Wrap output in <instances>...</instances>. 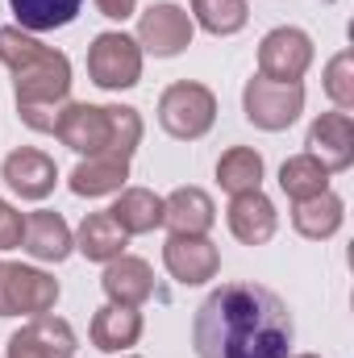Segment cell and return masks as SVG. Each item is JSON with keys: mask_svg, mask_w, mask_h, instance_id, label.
Here are the masks:
<instances>
[{"mask_svg": "<svg viewBox=\"0 0 354 358\" xmlns=\"http://www.w3.org/2000/svg\"><path fill=\"white\" fill-rule=\"evenodd\" d=\"M292 313L263 283H221L192 317V346L200 358H288Z\"/></svg>", "mask_w": 354, "mask_h": 358, "instance_id": "cell-1", "label": "cell"}, {"mask_svg": "<svg viewBox=\"0 0 354 358\" xmlns=\"http://www.w3.org/2000/svg\"><path fill=\"white\" fill-rule=\"evenodd\" d=\"M0 63L13 71L17 117L38 134H55L59 108L71 100V59L17 25H0Z\"/></svg>", "mask_w": 354, "mask_h": 358, "instance_id": "cell-2", "label": "cell"}, {"mask_svg": "<svg viewBox=\"0 0 354 358\" xmlns=\"http://www.w3.org/2000/svg\"><path fill=\"white\" fill-rule=\"evenodd\" d=\"M55 138L76 150V155H113V159H134L142 146V117L129 104H84L67 100L55 121Z\"/></svg>", "mask_w": 354, "mask_h": 358, "instance_id": "cell-3", "label": "cell"}, {"mask_svg": "<svg viewBox=\"0 0 354 358\" xmlns=\"http://www.w3.org/2000/svg\"><path fill=\"white\" fill-rule=\"evenodd\" d=\"M159 125L176 142H200L217 125V96L196 80H176L159 96Z\"/></svg>", "mask_w": 354, "mask_h": 358, "instance_id": "cell-4", "label": "cell"}, {"mask_svg": "<svg viewBox=\"0 0 354 358\" xmlns=\"http://www.w3.org/2000/svg\"><path fill=\"white\" fill-rule=\"evenodd\" d=\"M63 287L55 275L25 263H0V317H42L55 313Z\"/></svg>", "mask_w": 354, "mask_h": 358, "instance_id": "cell-5", "label": "cell"}, {"mask_svg": "<svg viewBox=\"0 0 354 358\" xmlns=\"http://www.w3.org/2000/svg\"><path fill=\"white\" fill-rule=\"evenodd\" d=\"M88 76L96 88L104 92H125L142 80V46L121 34V29H104L96 34L88 46Z\"/></svg>", "mask_w": 354, "mask_h": 358, "instance_id": "cell-6", "label": "cell"}, {"mask_svg": "<svg viewBox=\"0 0 354 358\" xmlns=\"http://www.w3.org/2000/svg\"><path fill=\"white\" fill-rule=\"evenodd\" d=\"M242 113L255 129L279 134L304 113V84H275V80L255 76L242 88Z\"/></svg>", "mask_w": 354, "mask_h": 358, "instance_id": "cell-7", "label": "cell"}, {"mask_svg": "<svg viewBox=\"0 0 354 358\" xmlns=\"http://www.w3.org/2000/svg\"><path fill=\"white\" fill-rule=\"evenodd\" d=\"M313 38L296 25H275L259 42V76L275 84H300L313 67Z\"/></svg>", "mask_w": 354, "mask_h": 358, "instance_id": "cell-8", "label": "cell"}, {"mask_svg": "<svg viewBox=\"0 0 354 358\" xmlns=\"http://www.w3.org/2000/svg\"><path fill=\"white\" fill-rule=\"evenodd\" d=\"M192 34H196V25H192L187 8H179L171 0H159V4H150L138 17V38L134 42L142 46V55L176 59V55H183L192 46Z\"/></svg>", "mask_w": 354, "mask_h": 358, "instance_id": "cell-9", "label": "cell"}, {"mask_svg": "<svg viewBox=\"0 0 354 358\" xmlns=\"http://www.w3.org/2000/svg\"><path fill=\"white\" fill-rule=\"evenodd\" d=\"M76 350H80V342H76L71 321H63L55 313H42V317H29L8 338L4 358H76Z\"/></svg>", "mask_w": 354, "mask_h": 358, "instance_id": "cell-10", "label": "cell"}, {"mask_svg": "<svg viewBox=\"0 0 354 358\" xmlns=\"http://www.w3.org/2000/svg\"><path fill=\"white\" fill-rule=\"evenodd\" d=\"M0 179L8 183V192H17L21 200H46L59 183V167L46 150L38 146H17L4 155L0 163Z\"/></svg>", "mask_w": 354, "mask_h": 358, "instance_id": "cell-11", "label": "cell"}, {"mask_svg": "<svg viewBox=\"0 0 354 358\" xmlns=\"http://www.w3.org/2000/svg\"><path fill=\"white\" fill-rule=\"evenodd\" d=\"M163 267L167 275L183 283V287H200L208 279H217L221 271V250L208 238H187V234H171L163 246Z\"/></svg>", "mask_w": 354, "mask_h": 358, "instance_id": "cell-12", "label": "cell"}, {"mask_svg": "<svg viewBox=\"0 0 354 358\" xmlns=\"http://www.w3.org/2000/svg\"><path fill=\"white\" fill-rule=\"evenodd\" d=\"M309 155L334 176V171H346L354 167V117L351 113H321L313 125H309Z\"/></svg>", "mask_w": 354, "mask_h": 358, "instance_id": "cell-13", "label": "cell"}, {"mask_svg": "<svg viewBox=\"0 0 354 358\" xmlns=\"http://www.w3.org/2000/svg\"><path fill=\"white\" fill-rule=\"evenodd\" d=\"M100 287H104L108 304L142 308V304L155 296V271H150L146 259H138V255H117L113 263H104Z\"/></svg>", "mask_w": 354, "mask_h": 358, "instance_id": "cell-14", "label": "cell"}, {"mask_svg": "<svg viewBox=\"0 0 354 358\" xmlns=\"http://www.w3.org/2000/svg\"><path fill=\"white\" fill-rule=\"evenodd\" d=\"M225 225L229 234L242 242V246H267L279 229V213L275 204L259 192H242V196H229V208H225Z\"/></svg>", "mask_w": 354, "mask_h": 358, "instance_id": "cell-15", "label": "cell"}, {"mask_svg": "<svg viewBox=\"0 0 354 358\" xmlns=\"http://www.w3.org/2000/svg\"><path fill=\"white\" fill-rule=\"evenodd\" d=\"M21 250H25L29 259H38V263H63V259L76 250V234H71V225L63 221V213L38 208V213H25Z\"/></svg>", "mask_w": 354, "mask_h": 358, "instance_id": "cell-16", "label": "cell"}, {"mask_svg": "<svg viewBox=\"0 0 354 358\" xmlns=\"http://www.w3.org/2000/svg\"><path fill=\"white\" fill-rule=\"evenodd\" d=\"M163 225L171 234L187 238H208V229L217 225V204L204 187H176L171 196H163Z\"/></svg>", "mask_w": 354, "mask_h": 358, "instance_id": "cell-17", "label": "cell"}, {"mask_svg": "<svg viewBox=\"0 0 354 358\" xmlns=\"http://www.w3.org/2000/svg\"><path fill=\"white\" fill-rule=\"evenodd\" d=\"M346 221V204L338 192H321L309 200H292V229L309 242H330Z\"/></svg>", "mask_w": 354, "mask_h": 358, "instance_id": "cell-18", "label": "cell"}, {"mask_svg": "<svg viewBox=\"0 0 354 358\" xmlns=\"http://www.w3.org/2000/svg\"><path fill=\"white\" fill-rule=\"evenodd\" d=\"M92 346L104 355H125L129 346H138L142 338V313L138 308H121V304H100L88 329Z\"/></svg>", "mask_w": 354, "mask_h": 358, "instance_id": "cell-19", "label": "cell"}, {"mask_svg": "<svg viewBox=\"0 0 354 358\" xmlns=\"http://www.w3.org/2000/svg\"><path fill=\"white\" fill-rule=\"evenodd\" d=\"M129 179V159H113V155H92V159H80L76 171H71V192L84 196V200H96V196H117Z\"/></svg>", "mask_w": 354, "mask_h": 358, "instance_id": "cell-20", "label": "cell"}, {"mask_svg": "<svg viewBox=\"0 0 354 358\" xmlns=\"http://www.w3.org/2000/svg\"><path fill=\"white\" fill-rule=\"evenodd\" d=\"M108 217H113L129 238L155 234V229L163 225V196H155L150 187H121L117 200H113V208H108Z\"/></svg>", "mask_w": 354, "mask_h": 358, "instance_id": "cell-21", "label": "cell"}, {"mask_svg": "<svg viewBox=\"0 0 354 358\" xmlns=\"http://www.w3.org/2000/svg\"><path fill=\"white\" fill-rule=\"evenodd\" d=\"M125 246H129V234L108 217V208L104 213H88L80 221V229H76V250L88 263H113L117 255H125Z\"/></svg>", "mask_w": 354, "mask_h": 358, "instance_id": "cell-22", "label": "cell"}, {"mask_svg": "<svg viewBox=\"0 0 354 358\" xmlns=\"http://www.w3.org/2000/svg\"><path fill=\"white\" fill-rule=\"evenodd\" d=\"M80 4L84 0H8L17 29H25V34H50V29L71 25L80 17Z\"/></svg>", "mask_w": 354, "mask_h": 358, "instance_id": "cell-23", "label": "cell"}, {"mask_svg": "<svg viewBox=\"0 0 354 358\" xmlns=\"http://www.w3.org/2000/svg\"><path fill=\"white\" fill-rule=\"evenodd\" d=\"M217 183H221V192H229V196L259 192V187H263V155H259L255 146H229V150L217 159Z\"/></svg>", "mask_w": 354, "mask_h": 358, "instance_id": "cell-24", "label": "cell"}, {"mask_svg": "<svg viewBox=\"0 0 354 358\" xmlns=\"http://www.w3.org/2000/svg\"><path fill=\"white\" fill-rule=\"evenodd\" d=\"M192 25H200L213 38H234L246 29L250 21V4L246 0H192Z\"/></svg>", "mask_w": 354, "mask_h": 358, "instance_id": "cell-25", "label": "cell"}, {"mask_svg": "<svg viewBox=\"0 0 354 358\" xmlns=\"http://www.w3.org/2000/svg\"><path fill=\"white\" fill-rule=\"evenodd\" d=\"M279 187H283L288 200H309V196L330 192V171H325L313 155H292V159L279 167Z\"/></svg>", "mask_w": 354, "mask_h": 358, "instance_id": "cell-26", "label": "cell"}, {"mask_svg": "<svg viewBox=\"0 0 354 358\" xmlns=\"http://www.w3.org/2000/svg\"><path fill=\"white\" fill-rule=\"evenodd\" d=\"M325 84V96L334 100V108L338 113H351L354 108V50L351 46H342L330 63H325V76H321Z\"/></svg>", "mask_w": 354, "mask_h": 358, "instance_id": "cell-27", "label": "cell"}, {"mask_svg": "<svg viewBox=\"0 0 354 358\" xmlns=\"http://www.w3.org/2000/svg\"><path fill=\"white\" fill-rule=\"evenodd\" d=\"M25 238V213H17L8 200H0V250H17Z\"/></svg>", "mask_w": 354, "mask_h": 358, "instance_id": "cell-28", "label": "cell"}, {"mask_svg": "<svg viewBox=\"0 0 354 358\" xmlns=\"http://www.w3.org/2000/svg\"><path fill=\"white\" fill-rule=\"evenodd\" d=\"M96 8H100V17H108V21H129L134 8H138V0H96Z\"/></svg>", "mask_w": 354, "mask_h": 358, "instance_id": "cell-29", "label": "cell"}, {"mask_svg": "<svg viewBox=\"0 0 354 358\" xmlns=\"http://www.w3.org/2000/svg\"><path fill=\"white\" fill-rule=\"evenodd\" d=\"M288 358H321V355H288Z\"/></svg>", "mask_w": 354, "mask_h": 358, "instance_id": "cell-30", "label": "cell"}, {"mask_svg": "<svg viewBox=\"0 0 354 358\" xmlns=\"http://www.w3.org/2000/svg\"><path fill=\"white\" fill-rule=\"evenodd\" d=\"M125 358H142V355H125Z\"/></svg>", "mask_w": 354, "mask_h": 358, "instance_id": "cell-31", "label": "cell"}]
</instances>
